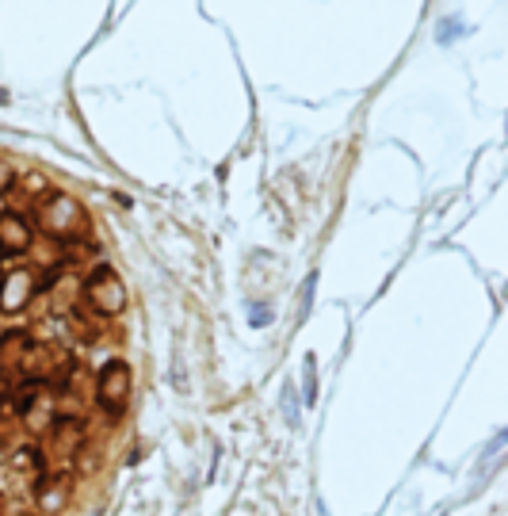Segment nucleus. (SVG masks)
<instances>
[{"label": "nucleus", "instance_id": "nucleus-1", "mask_svg": "<svg viewBox=\"0 0 508 516\" xmlns=\"http://www.w3.org/2000/svg\"><path fill=\"white\" fill-rule=\"evenodd\" d=\"M35 207V226L43 230L50 241H69V237L88 234V215L85 207L73 199V195L50 192L46 199L31 203Z\"/></svg>", "mask_w": 508, "mask_h": 516}, {"label": "nucleus", "instance_id": "nucleus-9", "mask_svg": "<svg viewBox=\"0 0 508 516\" xmlns=\"http://www.w3.org/2000/svg\"><path fill=\"white\" fill-rule=\"evenodd\" d=\"M31 344H35L31 329H8V333L0 337V367H16Z\"/></svg>", "mask_w": 508, "mask_h": 516}, {"label": "nucleus", "instance_id": "nucleus-4", "mask_svg": "<svg viewBox=\"0 0 508 516\" xmlns=\"http://www.w3.org/2000/svg\"><path fill=\"white\" fill-rule=\"evenodd\" d=\"M31 490H35V509H39V513L58 516V513H65V505L73 501V490H77V471L39 474Z\"/></svg>", "mask_w": 508, "mask_h": 516}, {"label": "nucleus", "instance_id": "nucleus-8", "mask_svg": "<svg viewBox=\"0 0 508 516\" xmlns=\"http://www.w3.org/2000/svg\"><path fill=\"white\" fill-rule=\"evenodd\" d=\"M69 325L77 329L81 341H100V337H104V318L92 314L85 302H73V306H69Z\"/></svg>", "mask_w": 508, "mask_h": 516}, {"label": "nucleus", "instance_id": "nucleus-12", "mask_svg": "<svg viewBox=\"0 0 508 516\" xmlns=\"http://www.w3.org/2000/svg\"><path fill=\"white\" fill-rule=\"evenodd\" d=\"M20 436V421L12 413H0V448H12Z\"/></svg>", "mask_w": 508, "mask_h": 516}, {"label": "nucleus", "instance_id": "nucleus-11", "mask_svg": "<svg viewBox=\"0 0 508 516\" xmlns=\"http://www.w3.org/2000/svg\"><path fill=\"white\" fill-rule=\"evenodd\" d=\"M12 192H20L27 203H39V199L50 195V176L46 172H20L12 180Z\"/></svg>", "mask_w": 508, "mask_h": 516}, {"label": "nucleus", "instance_id": "nucleus-3", "mask_svg": "<svg viewBox=\"0 0 508 516\" xmlns=\"http://www.w3.org/2000/svg\"><path fill=\"white\" fill-rule=\"evenodd\" d=\"M130 390H134V375H130L127 360H107L96 379V406L104 409L111 421H119L130 406Z\"/></svg>", "mask_w": 508, "mask_h": 516}, {"label": "nucleus", "instance_id": "nucleus-6", "mask_svg": "<svg viewBox=\"0 0 508 516\" xmlns=\"http://www.w3.org/2000/svg\"><path fill=\"white\" fill-rule=\"evenodd\" d=\"M50 429V448L58 455H73L88 436V421L81 413H54V421L46 425Z\"/></svg>", "mask_w": 508, "mask_h": 516}, {"label": "nucleus", "instance_id": "nucleus-10", "mask_svg": "<svg viewBox=\"0 0 508 516\" xmlns=\"http://www.w3.org/2000/svg\"><path fill=\"white\" fill-rule=\"evenodd\" d=\"M12 471L39 478V474H46V452L39 448V444H23V448L12 452Z\"/></svg>", "mask_w": 508, "mask_h": 516}, {"label": "nucleus", "instance_id": "nucleus-7", "mask_svg": "<svg viewBox=\"0 0 508 516\" xmlns=\"http://www.w3.org/2000/svg\"><path fill=\"white\" fill-rule=\"evenodd\" d=\"M35 245L31 222L16 211H0V257H23Z\"/></svg>", "mask_w": 508, "mask_h": 516}, {"label": "nucleus", "instance_id": "nucleus-14", "mask_svg": "<svg viewBox=\"0 0 508 516\" xmlns=\"http://www.w3.org/2000/svg\"><path fill=\"white\" fill-rule=\"evenodd\" d=\"M8 513V501H4V494H0V516Z\"/></svg>", "mask_w": 508, "mask_h": 516}, {"label": "nucleus", "instance_id": "nucleus-2", "mask_svg": "<svg viewBox=\"0 0 508 516\" xmlns=\"http://www.w3.org/2000/svg\"><path fill=\"white\" fill-rule=\"evenodd\" d=\"M81 302H85L92 314L100 318H119L127 310V287L119 280V272L107 264V260H96L92 272L81 280Z\"/></svg>", "mask_w": 508, "mask_h": 516}, {"label": "nucleus", "instance_id": "nucleus-13", "mask_svg": "<svg viewBox=\"0 0 508 516\" xmlns=\"http://www.w3.org/2000/svg\"><path fill=\"white\" fill-rule=\"evenodd\" d=\"M12 180H16V172H12V165H4V161H0V195L12 192Z\"/></svg>", "mask_w": 508, "mask_h": 516}, {"label": "nucleus", "instance_id": "nucleus-5", "mask_svg": "<svg viewBox=\"0 0 508 516\" xmlns=\"http://www.w3.org/2000/svg\"><path fill=\"white\" fill-rule=\"evenodd\" d=\"M35 295L39 291H35V272L31 268H8V272H0V310L4 314H20Z\"/></svg>", "mask_w": 508, "mask_h": 516}]
</instances>
